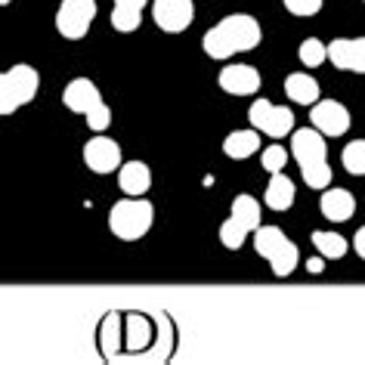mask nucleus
I'll return each instance as SVG.
<instances>
[{
  "mask_svg": "<svg viewBox=\"0 0 365 365\" xmlns=\"http://www.w3.org/2000/svg\"><path fill=\"white\" fill-rule=\"evenodd\" d=\"M260 43V22L248 13L226 16L202 38V47L211 59H226L232 53L254 50Z\"/></svg>",
  "mask_w": 365,
  "mask_h": 365,
  "instance_id": "1",
  "label": "nucleus"
},
{
  "mask_svg": "<svg viewBox=\"0 0 365 365\" xmlns=\"http://www.w3.org/2000/svg\"><path fill=\"white\" fill-rule=\"evenodd\" d=\"M325 133H319L316 127H304V130L291 133V155L300 164L304 182L309 189H328L331 186V168H328L325 155Z\"/></svg>",
  "mask_w": 365,
  "mask_h": 365,
  "instance_id": "2",
  "label": "nucleus"
},
{
  "mask_svg": "<svg viewBox=\"0 0 365 365\" xmlns=\"http://www.w3.org/2000/svg\"><path fill=\"white\" fill-rule=\"evenodd\" d=\"M62 103H66L68 112H78L87 118L90 130H106L108 121H112V112L103 103V93L90 78H75L71 84L62 90Z\"/></svg>",
  "mask_w": 365,
  "mask_h": 365,
  "instance_id": "3",
  "label": "nucleus"
},
{
  "mask_svg": "<svg viewBox=\"0 0 365 365\" xmlns=\"http://www.w3.org/2000/svg\"><path fill=\"white\" fill-rule=\"evenodd\" d=\"M155 220V207L149 202H143V195H127L121 202H115V207L108 211V230L124 242H136L152 230Z\"/></svg>",
  "mask_w": 365,
  "mask_h": 365,
  "instance_id": "4",
  "label": "nucleus"
},
{
  "mask_svg": "<svg viewBox=\"0 0 365 365\" xmlns=\"http://www.w3.org/2000/svg\"><path fill=\"white\" fill-rule=\"evenodd\" d=\"M254 248H257L263 260H269L276 279H288L300 263L297 245L288 242L279 226H257V230H254Z\"/></svg>",
  "mask_w": 365,
  "mask_h": 365,
  "instance_id": "5",
  "label": "nucleus"
},
{
  "mask_svg": "<svg viewBox=\"0 0 365 365\" xmlns=\"http://www.w3.org/2000/svg\"><path fill=\"white\" fill-rule=\"evenodd\" d=\"M38 87H41V78L31 66H25V62L22 66H13L0 78V112L13 115L16 108L29 106L34 93H38Z\"/></svg>",
  "mask_w": 365,
  "mask_h": 365,
  "instance_id": "6",
  "label": "nucleus"
},
{
  "mask_svg": "<svg viewBox=\"0 0 365 365\" xmlns=\"http://www.w3.org/2000/svg\"><path fill=\"white\" fill-rule=\"evenodd\" d=\"M96 19V0H62L56 10V31L66 41H81Z\"/></svg>",
  "mask_w": 365,
  "mask_h": 365,
  "instance_id": "7",
  "label": "nucleus"
},
{
  "mask_svg": "<svg viewBox=\"0 0 365 365\" xmlns=\"http://www.w3.org/2000/svg\"><path fill=\"white\" fill-rule=\"evenodd\" d=\"M248 121L251 127H257L260 133L272 136V140H282V136L294 133V115L282 106H272L269 99H257L248 108Z\"/></svg>",
  "mask_w": 365,
  "mask_h": 365,
  "instance_id": "8",
  "label": "nucleus"
},
{
  "mask_svg": "<svg viewBox=\"0 0 365 365\" xmlns=\"http://www.w3.org/2000/svg\"><path fill=\"white\" fill-rule=\"evenodd\" d=\"M152 19L161 31L180 34L186 31L195 19V4L192 0H152Z\"/></svg>",
  "mask_w": 365,
  "mask_h": 365,
  "instance_id": "9",
  "label": "nucleus"
},
{
  "mask_svg": "<svg viewBox=\"0 0 365 365\" xmlns=\"http://www.w3.org/2000/svg\"><path fill=\"white\" fill-rule=\"evenodd\" d=\"M309 124L325 136H344L350 130V108L341 106L337 99H322L309 108Z\"/></svg>",
  "mask_w": 365,
  "mask_h": 365,
  "instance_id": "10",
  "label": "nucleus"
},
{
  "mask_svg": "<svg viewBox=\"0 0 365 365\" xmlns=\"http://www.w3.org/2000/svg\"><path fill=\"white\" fill-rule=\"evenodd\" d=\"M84 164L93 173H115L121 170V145L108 136H93L87 145H84Z\"/></svg>",
  "mask_w": 365,
  "mask_h": 365,
  "instance_id": "11",
  "label": "nucleus"
},
{
  "mask_svg": "<svg viewBox=\"0 0 365 365\" xmlns=\"http://www.w3.org/2000/svg\"><path fill=\"white\" fill-rule=\"evenodd\" d=\"M328 59L341 71L365 75V38H337L328 43Z\"/></svg>",
  "mask_w": 365,
  "mask_h": 365,
  "instance_id": "12",
  "label": "nucleus"
},
{
  "mask_svg": "<svg viewBox=\"0 0 365 365\" xmlns=\"http://www.w3.org/2000/svg\"><path fill=\"white\" fill-rule=\"evenodd\" d=\"M220 87L226 90V93L232 96H251L260 90V71L254 66H245V62H235V66H226L220 71Z\"/></svg>",
  "mask_w": 365,
  "mask_h": 365,
  "instance_id": "13",
  "label": "nucleus"
},
{
  "mask_svg": "<svg viewBox=\"0 0 365 365\" xmlns=\"http://www.w3.org/2000/svg\"><path fill=\"white\" fill-rule=\"evenodd\" d=\"M319 207H322V217L331 223H344L350 220V217L356 214V198L350 189H325L322 192V202H319Z\"/></svg>",
  "mask_w": 365,
  "mask_h": 365,
  "instance_id": "14",
  "label": "nucleus"
},
{
  "mask_svg": "<svg viewBox=\"0 0 365 365\" xmlns=\"http://www.w3.org/2000/svg\"><path fill=\"white\" fill-rule=\"evenodd\" d=\"M118 186H121L124 195H145L152 186V170L149 164L143 161H127L118 170Z\"/></svg>",
  "mask_w": 365,
  "mask_h": 365,
  "instance_id": "15",
  "label": "nucleus"
},
{
  "mask_svg": "<svg viewBox=\"0 0 365 365\" xmlns=\"http://www.w3.org/2000/svg\"><path fill=\"white\" fill-rule=\"evenodd\" d=\"M223 152H226V158H232V161L251 158L254 152H260V130L254 127V130H235V133H230L223 140Z\"/></svg>",
  "mask_w": 365,
  "mask_h": 365,
  "instance_id": "16",
  "label": "nucleus"
},
{
  "mask_svg": "<svg viewBox=\"0 0 365 365\" xmlns=\"http://www.w3.org/2000/svg\"><path fill=\"white\" fill-rule=\"evenodd\" d=\"M145 4H149V0H115V6H112V25H115L118 31H124V34L136 31V29H140V22H143Z\"/></svg>",
  "mask_w": 365,
  "mask_h": 365,
  "instance_id": "17",
  "label": "nucleus"
},
{
  "mask_svg": "<svg viewBox=\"0 0 365 365\" xmlns=\"http://www.w3.org/2000/svg\"><path fill=\"white\" fill-rule=\"evenodd\" d=\"M285 93L291 103H300V106H316L319 103V84L316 78L304 75V71H297V75H288L285 78Z\"/></svg>",
  "mask_w": 365,
  "mask_h": 365,
  "instance_id": "18",
  "label": "nucleus"
},
{
  "mask_svg": "<svg viewBox=\"0 0 365 365\" xmlns=\"http://www.w3.org/2000/svg\"><path fill=\"white\" fill-rule=\"evenodd\" d=\"M294 195H297L294 182L288 177H282V170L272 173V180L267 186V207H272V211H288V207L294 205Z\"/></svg>",
  "mask_w": 365,
  "mask_h": 365,
  "instance_id": "19",
  "label": "nucleus"
},
{
  "mask_svg": "<svg viewBox=\"0 0 365 365\" xmlns=\"http://www.w3.org/2000/svg\"><path fill=\"white\" fill-rule=\"evenodd\" d=\"M232 217L239 223H245L248 230L254 232L260 226V202L254 195H248V192H242V195H235L232 198Z\"/></svg>",
  "mask_w": 365,
  "mask_h": 365,
  "instance_id": "20",
  "label": "nucleus"
},
{
  "mask_svg": "<svg viewBox=\"0 0 365 365\" xmlns=\"http://www.w3.org/2000/svg\"><path fill=\"white\" fill-rule=\"evenodd\" d=\"M313 245H316V251L328 260H341L346 254V239L337 235V232H313Z\"/></svg>",
  "mask_w": 365,
  "mask_h": 365,
  "instance_id": "21",
  "label": "nucleus"
},
{
  "mask_svg": "<svg viewBox=\"0 0 365 365\" xmlns=\"http://www.w3.org/2000/svg\"><path fill=\"white\" fill-rule=\"evenodd\" d=\"M344 168L353 173V177H365V140H353L341 155Z\"/></svg>",
  "mask_w": 365,
  "mask_h": 365,
  "instance_id": "22",
  "label": "nucleus"
},
{
  "mask_svg": "<svg viewBox=\"0 0 365 365\" xmlns=\"http://www.w3.org/2000/svg\"><path fill=\"white\" fill-rule=\"evenodd\" d=\"M248 226L245 223H239L235 217H230L223 226H220V242L226 245V248H232V251H239L242 245H245V239H248Z\"/></svg>",
  "mask_w": 365,
  "mask_h": 365,
  "instance_id": "23",
  "label": "nucleus"
},
{
  "mask_svg": "<svg viewBox=\"0 0 365 365\" xmlns=\"http://www.w3.org/2000/svg\"><path fill=\"white\" fill-rule=\"evenodd\" d=\"M300 62H304V66H322V62L328 59V47L319 38H307L304 43H300Z\"/></svg>",
  "mask_w": 365,
  "mask_h": 365,
  "instance_id": "24",
  "label": "nucleus"
},
{
  "mask_svg": "<svg viewBox=\"0 0 365 365\" xmlns=\"http://www.w3.org/2000/svg\"><path fill=\"white\" fill-rule=\"evenodd\" d=\"M285 161H288V149H282V145H267L263 149V170L279 173L285 168Z\"/></svg>",
  "mask_w": 365,
  "mask_h": 365,
  "instance_id": "25",
  "label": "nucleus"
},
{
  "mask_svg": "<svg viewBox=\"0 0 365 365\" xmlns=\"http://www.w3.org/2000/svg\"><path fill=\"white\" fill-rule=\"evenodd\" d=\"M282 4H285V10L294 13V16H316L322 10V0H282Z\"/></svg>",
  "mask_w": 365,
  "mask_h": 365,
  "instance_id": "26",
  "label": "nucleus"
},
{
  "mask_svg": "<svg viewBox=\"0 0 365 365\" xmlns=\"http://www.w3.org/2000/svg\"><path fill=\"white\" fill-rule=\"evenodd\" d=\"M353 248H356V254H359V257L365 260V226L359 232H356V239H353Z\"/></svg>",
  "mask_w": 365,
  "mask_h": 365,
  "instance_id": "27",
  "label": "nucleus"
},
{
  "mask_svg": "<svg viewBox=\"0 0 365 365\" xmlns=\"http://www.w3.org/2000/svg\"><path fill=\"white\" fill-rule=\"evenodd\" d=\"M325 260H328V257H322V254H319V257H309V260H307V269H309V272H322Z\"/></svg>",
  "mask_w": 365,
  "mask_h": 365,
  "instance_id": "28",
  "label": "nucleus"
},
{
  "mask_svg": "<svg viewBox=\"0 0 365 365\" xmlns=\"http://www.w3.org/2000/svg\"><path fill=\"white\" fill-rule=\"evenodd\" d=\"M0 4H4V6H6V4H10V0H0Z\"/></svg>",
  "mask_w": 365,
  "mask_h": 365,
  "instance_id": "29",
  "label": "nucleus"
}]
</instances>
